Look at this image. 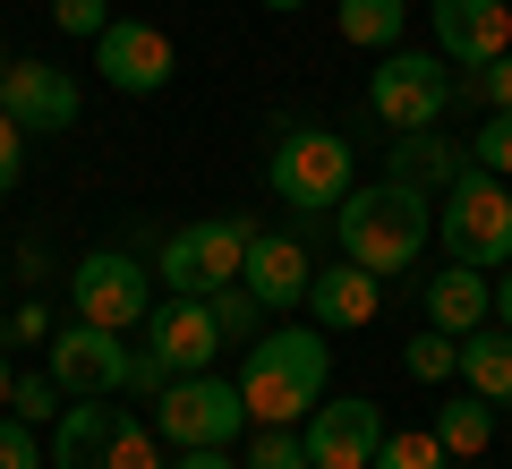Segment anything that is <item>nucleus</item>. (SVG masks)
Returning <instances> with one entry per match:
<instances>
[{
	"label": "nucleus",
	"mask_w": 512,
	"mask_h": 469,
	"mask_svg": "<svg viewBox=\"0 0 512 469\" xmlns=\"http://www.w3.org/2000/svg\"><path fill=\"white\" fill-rule=\"evenodd\" d=\"M333 384V342L325 325H274L248 342L239 367V401H248V427H299V418L325 401Z\"/></svg>",
	"instance_id": "1"
},
{
	"label": "nucleus",
	"mask_w": 512,
	"mask_h": 469,
	"mask_svg": "<svg viewBox=\"0 0 512 469\" xmlns=\"http://www.w3.org/2000/svg\"><path fill=\"white\" fill-rule=\"evenodd\" d=\"M333 239H342V256L367 265V273H410L427 256V239H436V197H419V188H402V180L350 188V197L333 205Z\"/></svg>",
	"instance_id": "2"
},
{
	"label": "nucleus",
	"mask_w": 512,
	"mask_h": 469,
	"mask_svg": "<svg viewBox=\"0 0 512 469\" xmlns=\"http://www.w3.org/2000/svg\"><path fill=\"white\" fill-rule=\"evenodd\" d=\"M436 239L453 265H478V273H504L512 265V188L495 171L461 163L453 188L436 197Z\"/></svg>",
	"instance_id": "3"
},
{
	"label": "nucleus",
	"mask_w": 512,
	"mask_h": 469,
	"mask_svg": "<svg viewBox=\"0 0 512 469\" xmlns=\"http://www.w3.org/2000/svg\"><path fill=\"white\" fill-rule=\"evenodd\" d=\"M265 188H274L291 214H333V205L359 188V154H350V137H333V128H291V137L265 154Z\"/></svg>",
	"instance_id": "4"
},
{
	"label": "nucleus",
	"mask_w": 512,
	"mask_h": 469,
	"mask_svg": "<svg viewBox=\"0 0 512 469\" xmlns=\"http://www.w3.org/2000/svg\"><path fill=\"white\" fill-rule=\"evenodd\" d=\"M248 214H214V222H180V231L163 239V256H154V282L171 290V299H214V290L239 282V265H248Z\"/></svg>",
	"instance_id": "5"
},
{
	"label": "nucleus",
	"mask_w": 512,
	"mask_h": 469,
	"mask_svg": "<svg viewBox=\"0 0 512 469\" xmlns=\"http://www.w3.org/2000/svg\"><path fill=\"white\" fill-rule=\"evenodd\" d=\"M154 435H163L171 452H231L239 435H248V401H239L231 376H171L163 401H154Z\"/></svg>",
	"instance_id": "6"
},
{
	"label": "nucleus",
	"mask_w": 512,
	"mask_h": 469,
	"mask_svg": "<svg viewBox=\"0 0 512 469\" xmlns=\"http://www.w3.org/2000/svg\"><path fill=\"white\" fill-rule=\"evenodd\" d=\"M69 316L77 325H103V333H146L154 316V273L137 265L128 248H94L69 265Z\"/></svg>",
	"instance_id": "7"
},
{
	"label": "nucleus",
	"mask_w": 512,
	"mask_h": 469,
	"mask_svg": "<svg viewBox=\"0 0 512 469\" xmlns=\"http://www.w3.org/2000/svg\"><path fill=\"white\" fill-rule=\"evenodd\" d=\"M367 111H376L384 128H436L444 111H453V60L444 52H410V43H393V52L376 60V77H367Z\"/></svg>",
	"instance_id": "8"
},
{
	"label": "nucleus",
	"mask_w": 512,
	"mask_h": 469,
	"mask_svg": "<svg viewBox=\"0 0 512 469\" xmlns=\"http://www.w3.org/2000/svg\"><path fill=\"white\" fill-rule=\"evenodd\" d=\"M384 444V410L367 393H325L308 418H299V452L316 469H367Z\"/></svg>",
	"instance_id": "9"
},
{
	"label": "nucleus",
	"mask_w": 512,
	"mask_h": 469,
	"mask_svg": "<svg viewBox=\"0 0 512 469\" xmlns=\"http://www.w3.org/2000/svg\"><path fill=\"white\" fill-rule=\"evenodd\" d=\"M52 384L69 401H120L128 393V333H103V325H60L52 333Z\"/></svg>",
	"instance_id": "10"
},
{
	"label": "nucleus",
	"mask_w": 512,
	"mask_h": 469,
	"mask_svg": "<svg viewBox=\"0 0 512 469\" xmlns=\"http://www.w3.org/2000/svg\"><path fill=\"white\" fill-rule=\"evenodd\" d=\"M94 69H103L111 94H163L171 69H180V52H171L163 26H146V18H111L103 35H94Z\"/></svg>",
	"instance_id": "11"
},
{
	"label": "nucleus",
	"mask_w": 512,
	"mask_h": 469,
	"mask_svg": "<svg viewBox=\"0 0 512 469\" xmlns=\"http://www.w3.org/2000/svg\"><path fill=\"white\" fill-rule=\"evenodd\" d=\"M77 77L52 69V60H9V77H0V111L26 128V137H60V128H77Z\"/></svg>",
	"instance_id": "12"
},
{
	"label": "nucleus",
	"mask_w": 512,
	"mask_h": 469,
	"mask_svg": "<svg viewBox=\"0 0 512 469\" xmlns=\"http://www.w3.org/2000/svg\"><path fill=\"white\" fill-rule=\"evenodd\" d=\"M436 52L461 69H487L495 52H512V0H436Z\"/></svg>",
	"instance_id": "13"
},
{
	"label": "nucleus",
	"mask_w": 512,
	"mask_h": 469,
	"mask_svg": "<svg viewBox=\"0 0 512 469\" xmlns=\"http://www.w3.org/2000/svg\"><path fill=\"white\" fill-rule=\"evenodd\" d=\"M239 282L256 290L265 316H282V307H308L316 265H308V248H299L291 231H248V265H239Z\"/></svg>",
	"instance_id": "14"
},
{
	"label": "nucleus",
	"mask_w": 512,
	"mask_h": 469,
	"mask_svg": "<svg viewBox=\"0 0 512 469\" xmlns=\"http://www.w3.org/2000/svg\"><path fill=\"white\" fill-rule=\"evenodd\" d=\"M146 342L171 359V376H205L222 350V325H214V299H154L146 316Z\"/></svg>",
	"instance_id": "15"
},
{
	"label": "nucleus",
	"mask_w": 512,
	"mask_h": 469,
	"mask_svg": "<svg viewBox=\"0 0 512 469\" xmlns=\"http://www.w3.org/2000/svg\"><path fill=\"white\" fill-rule=\"evenodd\" d=\"M376 307H384V273H367V265H325L308 282V316L325 333H359V325H376Z\"/></svg>",
	"instance_id": "16"
},
{
	"label": "nucleus",
	"mask_w": 512,
	"mask_h": 469,
	"mask_svg": "<svg viewBox=\"0 0 512 469\" xmlns=\"http://www.w3.org/2000/svg\"><path fill=\"white\" fill-rule=\"evenodd\" d=\"M120 427H128V410H111V401H69L52 418V469H111Z\"/></svg>",
	"instance_id": "17"
},
{
	"label": "nucleus",
	"mask_w": 512,
	"mask_h": 469,
	"mask_svg": "<svg viewBox=\"0 0 512 469\" xmlns=\"http://www.w3.org/2000/svg\"><path fill=\"white\" fill-rule=\"evenodd\" d=\"M487 316H495V282L478 265L427 273V325H436V333H453V342H461V333H478Z\"/></svg>",
	"instance_id": "18"
},
{
	"label": "nucleus",
	"mask_w": 512,
	"mask_h": 469,
	"mask_svg": "<svg viewBox=\"0 0 512 469\" xmlns=\"http://www.w3.org/2000/svg\"><path fill=\"white\" fill-rule=\"evenodd\" d=\"M461 384L470 393H487L495 410H512V333L504 325H478V333H461Z\"/></svg>",
	"instance_id": "19"
},
{
	"label": "nucleus",
	"mask_w": 512,
	"mask_h": 469,
	"mask_svg": "<svg viewBox=\"0 0 512 469\" xmlns=\"http://www.w3.org/2000/svg\"><path fill=\"white\" fill-rule=\"evenodd\" d=\"M453 171H461V154L444 137H427V128H410L402 145H393V171L384 180H402V188H419V197H444L453 188Z\"/></svg>",
	"instance_id": "20"
},
{
	"label": "nucleus",
	"mask_w": 512,
	"mask_h": 469,
	"mask_svg": "<svg viewBox=\"0 0 512 469\" xmlns=\"http://www.w3.org/2000/svg\"><path fill=\"white\" fill-rule=\"evenodd\" d=\"M436 444L453 452V461H478V452L495 444V401H487V393H453V401L436 410Z\"/></svg>",
	"instance_id": "21"
},
{
	"label": "nucleus",
	"mask_w": 512,
	"mask_h": 469,
	"mask_svg": "<svg viewBox=\"0 0 512 469\" xmlns=\"http://www.w3.org/2000/svg\"><path fill=\"white\" fill-rule=\"evenodd\" d=\"M402 18H410V0H333V26L359 52H393L402 43Z\"/></svg>",
	"instance_id": "22"
},
{
	"label": "nucleus",
	"mask_w": 512,
	"mask_h": 469,
	"mask_svg": "<svg viewBox=\"0 0 512 469\" xmlns=\"http://www.w3.org/2000/svg\"><path fill=\"white\" fill-rule=\"evenodd\" d=\"M367 469H453V452L436 444V427H384V444H376Z\"/></svg>",
	"instance_id": "23"
},
{
	"label": "nucleus",
	"mask_w": 512,
	"mask_h": 469,
	"mask_svg": "<svg viewBox=\"0 0 512 469\" xmlns=\"http://www.w3.org/2000/svg\"><path fill=\"white\" fill-rule=\"evenodd\" d=\"M402 367H410L419 384H453V376H461V342H453V333H436V325H427L419 342L402 350Z\"/></svg>",
	"instance_id": "24"
},
{
	"label": "nucleus",
	"mask_w": 512,
	"mask_h": 469,
	"mask_svg": "<svg viewBox=\"0 0 512 469\" xmlns=\"http://www.w3.org/2000/svg\"><path fill=\"white\" fill-rule=\"evenodd\" d=\"M9 410H18L26 427H43V418H60V410H69V393H60V384H52V367H43V376H18V384H9Z\"/></svg>",
	"instance_id": "25"
},
{
	"label": "nucleus",
	"mask_w": 512,
	"mask_h": 469,
	"mask_svg": "<svg viewBox=\"0 0 512 469\" xmlns=\"http://www.w3.org/2000/svg\"><path fill=\"white\" fill-rule=\"evenodd\" d=\"M256 290L248 282H231V290H214V325H222V342H256Z\"/></svg>",
	"instance_id": "26"
},
{
	"label": "nucleus",
	"mask_w": 512,
	"mask_h": 469,
	"mask_svg": "<svg viewBox=\"0 0 512 469\" xmlns=\"http://www.w3.org/2000/svg\"><path fill=\"white\" fill-rule=\"evenodd\" d=\"M470 163H478V171H495V180L512 171V111H495V120L470 137Z\"/></svg>",
	"instance_id": "27"
},
{
	"label": "nucleus",
	"mask_w": 512,
	"mask_h": 469,
	"mask_svg": "<svg viewBox=\"0 0 512 469\" xmlns=\"http://www.w3.org/2000/svg\"><path fill=\"white\" fill-rule=\"evenodd\" d=\"M461 94H470V103H495V111H512V52H495L487 69H470V77H461Z\"/></svg>",
	"instance_id": "28"
},
{
	"label": "nucleus",
	"mask_w": 512,
	"mask_h": 469,
	"mask_svg": "<svg viewBox=\"0 0 512 469\" xmlns=\"http://www.w3.org/2000/svg\"><path fill=\"white\" fill-rule=\"evenodd\" d=\"M52 26H60V35H103V26H111V0H52Z\"/></svg>",
	"instance_id": "29"
},
{
	"label": "nucleus",
	"mask_w": 512,
	"mask_h": 469,
	"mask_svg": "<svg viewBox=\"0 0 512 469\" xmlns=\"http://www.w3.org/2000/svg\"><path fill=\"white\" fill-rule=\"evenodd\" d=\"M0 469H43V444H35V427L18 410L0 418Z\"/></svg>",
	"instance_id": "30"
},
{
	"label": "nucleus",
	"mask_w": 512,
	"mask_h": 469,
	"mask_svg": "<svg viewBox=\"0 0 512 469\" xmlns=\"http://www.w3.org/2000/svg\"><path fill=\"white\" fill-rule=\"evenodd\" d=\"M282 461H299V427H256L248 435V469H282Z\"/></svg>",
	"instance_id": "31"
},
{
	"label": "nucleus",
	"mask_w": 512,
	"mask_h": 469,
	"mask_svg": "<svg viewBox=\"0 0 512 469\" xmlns=\"http://www.w3.org/2000/svg\"><path fill=\"white\" fill-rule=\"evenodd\" d=\"M163 384H171L163 350H128V393H154V401H163Z\"/></svg>",
	"instance_id": "32"
},
{
	"label": "nucleus",
	"mask_w": 512,
	"mask_h": 469,
	"mask_svg": "<svg viewBox=\"0 0 512 469\" xmlns=\"http://www.w3.org/2000/svg\"><path fill=\"white\" fill-rule=\"evenodd\" d=\"M18 171H26V128L9 120V111H0V197L18 188Z\"/></svg>",
	"instance_id": "33"
},
{
	"label": "nucleus",
	"mask_w": 512,
	"mask_h": 469,
	"mask_svg": "<svg viewBox=\"0 0 512 469\" xmlns=\"http://www.w3.org/2000/svg\"><path fill=\"white\" fill-rule=\"evenodd\" d=\"M52 333V307H9L0 316V342H43Z\"/></svg>",
	"instance_id": "34"
},
{
	"label": "nucleus",
	"mask_w": 512,
	"mask_h": 469,
	"mask_svg": "<svg viewBox=\"0 0 512 469\" xmlns=\"http://www.w3.org/2000/svg\"><path fill=\"white\" fill-rule=\"evenodd\" d=\"M171 469H239L231 452H171Z\"/></svg>",
	"instance_id": "35"
},
{
	"label": "nucleus",
	"mask_w": 512,
	"mask_h": 469,
	"mask_svg": "<svg viewBox=\"0 0 512 469\" xmlns=\"http://www.w3.org/2000/svg\"><path fill=\"white\" fill-rule=\"evenodd\" d=\"M495 325H504V333H512V265H504V273H495Z\"/></svg>",
	"instance_id": "36"
},
{
	"label": "nucleus",
	"mask_w": 512,
	"mask_h": 469,
	"mask_svg": "<svg viewBox=\"0 0 512 469\" xmlns=\"http://www.w3.org/2000/svg\"><path fill=\"white\" fill-rule=\"evenodd\" d=\"M9 384H18V367H9V342H0V410H9Z\"/></svg>",
	"instance_id": "37"
},
{
	"label": "nucleus",
	"mask_w": 512,
	"mask_h": 469,
	"mask_svg": "<svg viewBox=\"0 0 512 469\" xmlns=\"http://www.w3.org/2000/svg\"><path fill=\"white\" fill-rule=\"evenodd\" d=\"M265 9H282V18H291V9H308V0H265Z\"/></svg>",
	"instance_id": "38"
},
{
	"label": "nucleus",
	"mask_w": 512,
	"mask_h": 469,
	"mask_svg": "<svg viewBox=\"0 0 512 469\" xmlns=\"http://www.w3.org/2000/svg\"><path fill=\"white\" fill-rule=\"evenodd\" d=\"M0 316H9V273H0Z\"/></svg>",
	"instance_id": "39"
},
{
	"label": "nucleus",
	"mask_w": 512,
	"mask_h": 469,
	"mask_svg": "<svg viewBox=\"0 0 512 469\" xmlns=\"http://www.w3.org/2000/svg\"><path fill=\"white\" fill-rule=\"evenodd\" d=\"M282 469H316V461H308V452H299V461H282Z\"/></svg>",
	"instance_id": "40"
},
{
	"label": "nucleus",
	"mask_w": 512,
	"mask_h": 469,
	"mask_svg": "<svg viewBox=\"0 0 512 469\" xmlns=\"http://www.w3.org/2000/svg\"><path fill=\"white\" fill-rule=\"evenodd\" d=\"M0 77H9V52H0Z\"/></svg>",
	"instance_id": "41"
}]
</instances>
